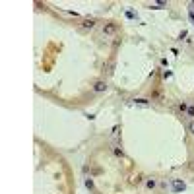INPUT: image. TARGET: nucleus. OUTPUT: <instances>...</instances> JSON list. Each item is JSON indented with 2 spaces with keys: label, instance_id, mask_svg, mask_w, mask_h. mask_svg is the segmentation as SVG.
I'll list each match as a JSON object with an SVG mask.
<instances>
[{
  "label": "nucleus",
  "instance_id": "nucleus-1",
  "mask_svg": "<svg viewBox=\"0 0 194 194\" xmlns=\"http://www.w3.org/2000/svg\"><path fill=\"white\" fill-rule=\"evenodd\" d=\"M184 188H186L184 181H181V179H173V182H171V190H173V192H182Z\"/></svg>",
  "mask_w": 194,
  "mask_h": 194
},
{
  "label": "nucleus",
  "instance_id": "nucleus-2",
  "mask_svg": "<svg viewBox=\"0 0 194 194\" xmlns=\"http://www.w3.org/2000/svg\"><path fill=\"white\" fill-rule=\"evenodd\" d=\"M105 89H107V82L105 80H97L95 84H93V91H97V93H101Z\"/></svg>",
  "mask_w": 194,
  "mask_h": 194
},
{
  "label": "nucleus",
  "instance_id": "nucleus-3",
  "mask_svg": "<svg viewBox=\"0 0 194 194\" xmlns=\"http://www.w3.org/2000/svg\"><path fill=\"white\" fill-rule=\"evenodd\" d=\"M103 33L105 35H113V33H116V23H105Z\"/></svg>",
  "mask_w": 194,
  "mask_h": 194
},
{
  "label": "nucleus",
  "instance_id": "nucleus-4",
  "mask_svg": "<svg viewBox=\"0 0 194 194\" xmlns=\"http://www.w3.org/2000/svg\"><path fill=\"white\" fill-rule=\"evenodd\" d=\"M155 186H157V179H148V181H146V188L153 190Z\"/></svg>",
  "mask_w": 194,
  "mask_h": 194
},
{
  "label": "nucleus",
  "instance_id": "nucleus-5",
  "mask_svg": "<svg viewBox=\"0 0 194 194\" xmlns=\"http://www.w3.org/2000/svg\"><path fill=\"white\" fill-rule=\"evenodd\" d=\"M93 25H95V21H93V19H85V21H84V27H85V29H87V27L91 29Z\"/></svg>",
  "mask_w": 194,
  "mask_h": 194
},
{
  "label": "nucleus",
  "instance_id": "nucleus-6",
  "mask_svg": "<svg viewBox=\"0 0 194 194\" xmlns=\"http://www.w3.org/2000/svg\"><path fill=\"white\" fill-rule=\"evenodd\" d=\"M179 111H181V113H186V111H188V105L184 103V101H182V103H179Z\"/></svg>",
  "mask_w": 194,
  "mask_h": 194
},
{
  "label": "nucleus",
  "instance_id": "nucleus-7",
  "mask_svg": "<svg viewBox=\"0 0 194 194\" xmlns=\"http://www.w3.org/2000/svg\"><path fill=\"white\" fill-rule=\"evenodd\" d=\"M136 103H138V105H149V101H148V99H142V97H140V99H136Z\"/></svg>",
  "mask_w": 194,
  "mask_h": 194
},
{
  "label": "nucleus",
  "instance_id": "nucleus-8",
  "mask_svg": "<svg viewBox=\"0 0 194 194\" xmlns=\"http://www.w3.org/2000/svg\"><path fill=\"white\" fill-rule=\"evenodd\" d=\"M85 186L89 188V190H93V181H91V179H85Z\"/></svg>",
  "mask_w": 194,
  "mask_h": 194
},
{
  "label": "nucleus",
  "instance_id": "nucleus-9",
  "mask_svg": "<svg viewBox=\"0 0 194 194\" xmlns=\"http://www.w3.org/2000/svg\"><path fill=\"white\" fill-rule=\"evenodd\" d=\"M188 132H190V134H194V120H190V122H188Z\"/></svg>",
  "mask_w": 194,
  "mask_h": 194
},
{
  "label": "nucleus",
  "instance_id": "nucleus-10",
  "mask_svg": "<svg viewBox=\"0 0 194 194\" xmlns=\"http://www.w3.org/2000/svg\"><path fill=\"white\" fill-rule=\"evenodd\" d=\"M186 115H188V116H192V120H194V107H188Z\"/></svg>",
  "mask_w": 194,
  "mask_h": 194
},
{
  "label": "nucleus",
  "instance_id": "nucleus-11",
  "mask_svg": "<svg viewBox=\"0 0 194 194\" xmlns=\"http://www.w3.org/2000/svg\"><path fill=\"white\" fill-rule=\"evenodd\" d=\"M115 153H116V155H120V157H122V149L118 148V146H115Z\"/></svg>",
  "mask_w": 194,
  "mask_h": 194
},
{
  "label": "nucleus",
  "instance_id": "nucleus-12",
  "mask_svg": "<svg viewBox=\"0 0 194 194\" xmlns=\"http://www.w3.org/2000/svg\"><path fill=\"white\" fill-rule=\"evenodd\" d=\"M118 130H120V128H118V126H115V128H113V136H118Z\"/></svg>",
  "mask_w": 194,
  "mask_h": 194
}]
</instances>
